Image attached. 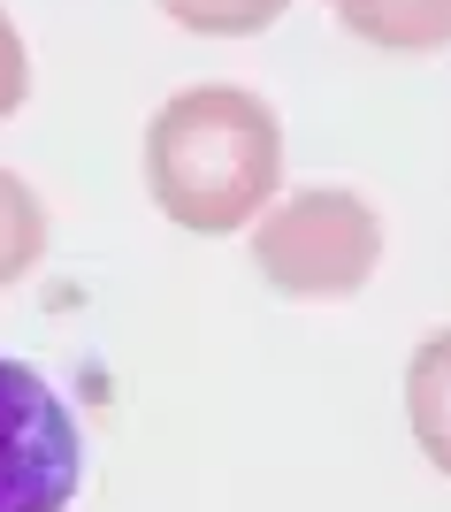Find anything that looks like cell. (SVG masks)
Here are the masks:
<instances>
[{"label": "cell", "instance_id": "cell-2", "mask_svg": "<svg viewBox=\"0 0 451 512\" xmlns=\"http://www.w3.org/2000/svg\"><path fill=\"white\" fill-rule=\"evenodd\" d=\"M253 268L283 299H360L383 268V214L344 184L283 192L253 222Z\"/></svg>", "mask_w": 451, "mask_h": 512}, {"label": "cell", "instance_id": "cell-4", "mask_svg": "<svg viewBox=\"0 0 451 512\" xmlns=\"http://www.w3.org/2000/svg\"><path fill=\"white\" fill-rule=\"evenodd\" d=\"M406 428L421 459L436 474H451V329H429L406 352Z\"/></svg>", "mask_w": 451, "mask_h": 512}, {"label": "cell", "instance_id": "cell-8", "mask_svg": "<svg viewBox=\"0 0 451 512\" xmlns=\"http://www.w3.org/2000/svg\"><path fill=\"white\" fill-rule=\"evenodd\" d=\"M23 100H31V54H23V31L8 23V8H0V123H8Z\"/></svg>", "mask_w": 451, "mask_h": 512}, {"label": "cell", "instance_id": "cell-5", "mask_svg": "<svg viewBox=\"0 0 451 512\" xmlns=\"http://www.w3.org/2000/svg\"><path fill=\"white\" fill-rule=\"evenodd\" d=\"M352 39L383 54H444L451 46V0H329Z\"/></svg>", "mask_w": 451, "mask_h": 512}, {"label": "cell", "instance_id": "cell-1", "mask_svg": "<svg viewBox=\"0 0 451 512\" xmlns=\"http://www.w3.org/2000/svg\"><path fill=\"white\" fill-rule=\"evenodd\" d=\"M146 192L192 237H230L283 192V123L245 85H184L146 123Z\"/></svg>", "mask_w": 451, "mask_h": 512}, {"label": "cell", "instance_id": "cell-6", "mask_svg": "<svg viewBox=\"0 0 451 512\" xmlns=\"http://www.w3.org/2000/svg\"><path fill=\"white\" fill-rule=\"evenodd\" d=\"M46 260V207L16 169H0V291Z\"/></svg>", "mask_w": 451, "mask_h": 512}, {"label": "cell", "instance_id": "cell-3", "mask_svg": "<svg viewBox=\"0 0 451 512\" xmlns=\"http://www.w3.org/2000/svg\"><path fill=\"white\" fill-rule=\"evenodd\" d=\"M85 482V436L39 367L0 352V512H62Z\"/></svg>", "mask_w": 451, "mask_h": 512}, {"label": "cell", "instance_id": "cell-7", "mask_svg": "<svg viewBox=\"0 0 451 512\" xmlns=\"http://www.w3.org/2000/svg\"><path fill=\"white\" fill-rule=\"evenodd\" d=\"M291 0H161V16L199 31V39H260L268 23H283Z\"/></svg>", "mask_w": 451, "mask_h": 512}]
</instances>
